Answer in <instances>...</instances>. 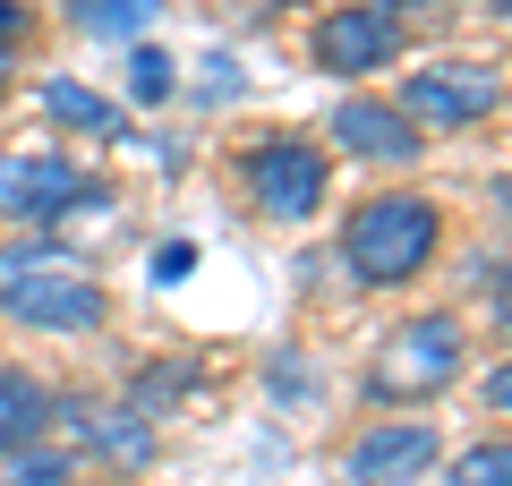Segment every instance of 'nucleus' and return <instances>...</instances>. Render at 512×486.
I'll return each mask as SVG.
<instances>
[{
	"label": "nucleus",
	"instance_id": "obj_1",
	"mask_svg": "<svg viewBox=\"0 0 512 486\" xmlns=\"http://www.w3.org/2000/svg\"><path fill=\"white\" fill-rule=\"evenodd\" d=\"M0 307L43 333H86V324H103V282H86L43 248H0Z\"/></svg>",
	"mask_w": 512,
	"mask_h": 486
},
{
	"label": "nucleus",
	"instance_id": "obj_2",
	"mask_svg": "<svg viewBox=\"0 0 512 486\" xmlns=\"http://www.w3.org/2000/svg\"><path fill=\"white\" fill-rule=\"evenodd\" d=\"M436 205L427 197H376V205H359L350 214V239H342V256H350V273L359 282H376V290H393V282H410V273L436 256Z\"/></svg>",
	"mask_w": 512,
	"mask_h": 486
},
{
	"label": "nucleus",
	"instance_id": "obj_3",
	"mask_svg": "<svg viewBox=\"0 0 512 486\" xmlns=\"http://www.w3.org/2000/svg\"><path fill=\"white\" fill-rule=\"evenodd\" d=\"M453 376H461V324L453 316H410L402 333L376 350L367 393L376 401H427V393H444Z\"/></svg>",
	"mask_w": 512,
	"mask_h": 486
},
{
	"label": "nucleus",
	"instance_id": "obj_4",
	"mask_svg": "<svg viewBox=\"0 0 512 486\" xmlns=\"http://www.w3.org/2000/svg\"><path fill=\"white\" fill-rule=\"evenodd\" d=\"M103 205L111 214V197L103 188H86L77 180V162H60V154H0V222H60V214H94Z\"/></svg>",
	"mask_w": 512,
	"mask_h": 486
},
{
	"label": "nucleus",
	"instance_id": "obj_5",
	"mask_svg": "<svg viewBox=\"0 0 512 486\" xmlns=\"http://www.w3.org/2000/svg\"><path fill=\"white\" fill-rule=\"evenodd\" d=\"M402 52V18H393V0H342L316 18V60L333 77H367L376 60Z\"/></svg>",
	"mask_w": 512,
	"mask_h": 486
},
{
	"label": "nucleus",
	"instance_id": "obj_6",
	"mask_svg": "<svg viewBox=\"0 0 512 486\" xmlns=\"http://www.w3.org/2000/svg\"><path fill=\"white\" fill-rule=\"evenodd\" d=\"M248 188H256V205L274 222H308L316 197H325V154H316L308 137H265L248 154Z\"/></svg>",
	"mask_w": 512,
	"mask_h": 486
},
{
	"label": "nucleus",
	"instance_id": "obj_7",
	"mask_svg": "<svg viewBox=\"0 0 512 486\" xmlns=\"http://www.w3.org/2000/svg\"><path fill=\"white\" fill-rule=\"evenodd\" d=\"M333 145L359 162H419V120H410L402 103H367V94H350L342 111H333Z\"/></svg>",
	"mask_w": 512,
	"mask_h": 486
},
{
	"label": "nucleus",
	"instance_id": "obj_8",
	"mask_svg": "<svg viewBox=\"0 0 512 486\" xmlns=\"http://www.w3.org/2000/svg\"><path fill=\"white\" fill-rule=\"evenodd\" d=\"M495 103H504V86H495L487 69H427V77H410V86H402V111H410V120H444V128L487 120Z\"/></svg>",
	"mask_w": 512,
	"mask_h": 486
},
{
	"label": "nucleus",
	"instance_id": "obj_9",
	"mask_svg": "<svg viewBox=\"0 0 512 486\" xmlns=\"http://www.w3.org/2000/svg\"><path fill=\"white\" fill-rule=\"evenodd\" d=\"M436 461V427H367L350 444V486H410Z\"/></svg>",
	"mask_w": 512,
	"mask_h": 486
},
{
	"label": "nucleus",
	"instance_id": "obj_10",
	"mask_svg": "<svg viewBox=\"0 0 512 486\" xmlns=\"http://www.w3.org/2000/svg\"><path fill=\"white\" fill-rule=\"evenodd\" d=\"M69 418H77V435H86L94 452H111L120 469H146V461H154L146 410H86V401H69Z\"/></svg>",
	"mask_w": 512,
	"mask_h": 486
},
{
	"label": "nucleus",
	"instance_id": "obj_11",
	"mask_svg": "<svg viewBox=\"0 0 512 486\" xmlns=\"http://www.w3.org/2000/svg\"><path fill=\"white\" fill-rule=\"evenodd\" d=\"M43 111L69 120V128H86V137H120L128 128V111L111 103V94H86V86H69V77H43Z\"/></svg>",
	"mask_w": 512,
	"mask_h": 486
},
{
	"label": "nucleus",
	"instance_id": "obj_12",
	"mask_svg": "<svg viewBox=\"0 0 512 486\" xmlns=\"http://www.w3.org/2000/svg\"><path fill=\"white\" fill-rule=\"evenodd\" d=\"M43 418H52V393H43L35 376H18V367H0V452L35 444Z\"/></svg>",
	"mask_w": 512,
	"mask_h": 486
},
{
	"label": "nucleus",
	"instance_id": "obj_13",
	"mask_svg": "<svg viewBox=\"0 0 512 486\" xmlns=\"http://www.w3.org/2000/svg\"><path fill=\"white\" fill-rule=\"evenodd\" d=\"M146 18H154V0H77V26L86 35H146Z\"/></svg>",
	"mask_w": 512,
	"mask_h": 486
},
{
	"label": "nucleus",
	"instance_id": "obj_14",
	"mask_svg": "<svg viewBox=\"0 0 512 486\" xmlns=\"http://www.w3.org/2000/svg\"><path fill=\"white\" fill-rule=\"evenodd\" d=\"M444 486H512V444H470L444 469Z\"/></svg>",
	"mask_w": 512,
	"mask_h": 486
},
{
	"label": "nucleus",
	"instance_id": "obj_15",
	"mask_svg": "<svg viewBox=\"0 0 512 486\" xmlns=\"http://www.w3.org/2000/svg\"><path fill=\"white\" fill-rule=\"evenodd\" d=\"M0 486H69V461L43 444H18L9 452V469H0Z\"/></svg>",
	"mask_w": 512,
	"mask_h": 486
},
{
	"label": "nucleus",
	"instance_id": "obj_16",
	"mask_svg": "<svg viewBox=\"0 0 512 486\" xmlns=\"http://www.w3.org/2000/svg\"><path fill=\"white\" fill-rule=\"evenodd\" d=\"M128 94H137V103H163V94H171V60L163 52H137V60H128Z\"/></svg>",
	"mask_w": 512,
	"mask_h": 486
},
{
	"label": "nucleus",
	"instance_id": "obj_17",
	"mask_svg": "<svg viewBox=\"0 0 512 486\" xmlns=\"http://www.w3.org/2000/svg\"><path fill=\"white\" fill-rule=\"evenodd\" d=\"M180 273H197V248H188V239H171V248H154V282H180Z\"/></svg>",
	"mask_w": 512,
	"mask_h": 486
},
{
	"label": "nucleus",
	"instance_id": "obj_18",
	"mask_svg": "<svg viewBox=\"0 0 512 486\" xmlns=\"http://www.w3.org/2000/svg\"><path fill=\"white\" fill-rule=\"evenodd\" d=\"M188 384H197V367H154V376H146V401H163V393H188Z\"/></svg>",
	"mask_w": 512,
	"mask_h": 486
},
{
	"label": "nucleus",
	"instance_id": "obj_19",
	"mask_svg": "<svg viewBox=\"0 0 512 486\" xmlns=\"http://www.w3.org/2000/svg\"><path fill=\"white\" fill-rule=\"evenodd\" d=\"M487 410H512V359H504V367L487 376Z\"/></svg>",
	"mask_w": 512,
	"mask_h": 486
},
{
	"label": "nucleus",
	"instance_id": "obj_20",
	"mask_svg": "<svg viewBox=\"0 0 512 486\" xmlns=\"http://www.w3.org/2000/svg\"><path fill=\"white\" fill-rule=\"evenodd\" d=\"M18 26H26V9H18V0H0V52L18 43Z\"/></svg>",
	"mask_w": 512,
	"mask_h": 486
},
{
	"label": "nucleus",
	"instance_id": "obj_21",
	"mask_svg": "<svg viewBox=\"0 0 512 486\" xmlns=\"http://www.w3.org/2000/svg\"><path fill=\"white\" fill-rule=\"evenodd\" d=\"M495 316H504V333H512V282H504V290H495Z\"/></svg>",
	"mask_w": 512,
	"mask_h": 486
},
{
	"label": "nucleus",
	"instance_id": "obj_22",
	"mask_svg": "<svg viewBox=\"0 0 512 486\" xmlns=\"http://www.w3.org/2000/svg\"><path fill=\"white\" fill-rule=\"evenodd\" d=\"M495 9H504V18H512V0H495Z\"/></svg>",
	"mask_w": 512,
	"mask_h": 486
},
{
	"label": "nucleus",
	"instance_id": "obj_23",
	"mask_svg": "<svg viewBox=\"0 0 512 486\" xmlns=\"http://www.w3.org/2000/svg\"><path fill=\"white\" fill-rule=\"evenodd\" d=\"M0 77H9V60H0Z\"/></svg>",
	"mask_w": 512,
	"mask_h": 486
}]
</instances>
